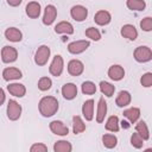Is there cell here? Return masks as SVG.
Masks as SVG:
<instances>
[{
	"mask_svg": "<svg viewBox=\"0 0 152 152\" xmlns=\"http://www.w3.org/2000/svg\"><path fill=\"white\" fill-rule=\"evenodd\" d=\"M39 113L45 116V118H50L52 115H55L58 110V101L56 97L53 96H44L43 99H40L39 104Z\"/></svg>",
	"mask_w": 152,
	"mask_h": 152,
	"instance_id": "obj_1",
	"label": "cell"
},
{
	"mask_svg": "<svg viewBox=\"0 0 152 152\" xmlns=\"http://www.w3.org/2000/svg\"><path fill=\"white\" fill-rule=\"evenodd\" d=\"M50 48L48 45H40L37 51H36V55H34V62L37 65L39 66H43L48 63L49 61V57H50Z\"/></svg>",
	"mask_w": 152,
	"mask_h": 152,
	"instance_id": "obj_2",
	"label": "cell"
},
{
	"mask_svg": "<svg viewBox=\"0 0 152 152\" xmlns=\"http://www.w3.org/2000/svg\"><path fill=\"white\" fill-rule=\"evenodd\" d=\"M133 57L137 62L139 63H145L151 61L152 58V51L148 46H138L134 52H133Z\"/></svg>",
	"mask_w": 152,
	"mask_h": 152,
	"instance_id": "obj_3",
	"label": "cell"
},
{
	"mask_svg": "<svg viewBox=\"0 0 152 152\" xmlns=\"http://www.w3.org/2000/svg\"><path fill=\"white\" fill-rule=\"evenodd\" d=\"M21 115V106L15 100H10L7 104V118L12 121H15Z\"/></svg>",
	"mask_w": 152,
	"mask_h": 152,
	"instance_id": "obj_4",
	"label": "cell"
},
{
	"mask_svg": "<svg viewBox=\"0 0 152 152\" xmlns=\"http://www.w3.org/2000/svg\"><path fill=\"white\" fill-rule=\"evenodd\" d=\"M90 43L89 40H76V42H71L68 45V51L72 55H78L82 53L83 51H86L89 48Z\"/></svg>",
	"mask_w": 152,
	"mask_h": 152,
	"instance_id": "obj_5",
	"label": "cell"
},
{
	"mask_svg": "<svg viewBox=\"0 0 152 152\" xmlns=\"http://www.w3.org/2000/svg\"><path fill=\"white\" fill-rule=\"evenodd\" d=\"M18 58V51L13 46H4L1 50V59L4 63H13Z\"/></svg>",
	"mask_w": 152,
	"mask_h": 152,
	"instance_id": "obj_6",
	"label": "cell"
},
{
	"mask_svg": "<svg viewBox=\"0 0 152 152\" xmlns=\"http://www.w3.org/2000/svg\"><path fill=\"white\" fill-rule=\"evenodd\" d=\"M63 66H64V62H63L62 56L56 55V56L53 57L51 64H50L49 71H50V74H51L52 76L58 77V76H61V74H62V71H63Z\"/></svg>",
	"mask_w": 152,
	"mask_h": 152,
	"instance_id": "obj_7",
	"label": "cell"
},
{
	"mask_svg": "<svg viewBox=\"0 0 152 152\" xmlns=\"http://www.w3.org/2000/svg\"><path fill=\"white\" fill-rule=\"evenodd\" d=\"M70 15L76 21H83L88 17V10L84 6H82V5H76V6L71 7Z\"/></svg>",
	"mask_w": 152,
	"mask_h": 152,
	"instance_id": "obj_8",
	"label": "cell"
},
{
	"mask_svg": "<svg viewBox=\"0 0 152 152\" xmlns=\"http://www.w3.org/2000/svg\"><path fill=\"white\" fill-rule=\"evenodd\" d=\"M50 129L53 134L56 135H61V137H64V135H68L69 133V128L68 126H65L62 121L59 120H53L50 122Z\"/></svg>",
	"mask_w": 152,
	"mask_h": 152,
	"instance_id": "obj_9",
	"label": "cell"
},
{
	"mask_svg": "<svg viewBox=\"0 0 152 152\" xmlns=\"http://www.w3.org/2000/svg\"><path fill=\"white\" fill-rule=\"evenodd\" d=\"M57 17V10L53 5H48L45 7V11H44V15H43V24L44 25H51L55 19Z\"/></svg>",
	"mask_w": 152,
	"mask_h": 152,
	"instance_id": "obj_10",
	"label": "cell"
},
{
	"mask_svg": "<svg viewBox=\"0 0 152 152\" xmlns=\"http://www.w3.org/2000/svg\"><path fill=\"white\" fill-rule=\"evenodd\" d=\"M84 70V65L78 59H71L68 63V72L71 76H80Z\"/></svg>",
	"mask_w": 152,
	"mask_h": 152,
	"instance_id": "obj_11",
	"label": "cell"
},
{
	"mask_svg": "<svg viewBox=\"0 0 152 152\" xmlns=\"http://www.w3.org/2000/svg\"><path fill=\"white\" fill-rule=\"evenodd\" d=\"M94 20H95V23H96L97 25H100V26H104V25H107V24L110 23V20H112V15H110V13H109L108 11L100 10V11H97V12L95 13V15H94Z\"/></svg>",
	"mask_w": 152,
	"mask_h": 152,
	"instance_id": "obj_12",
	"label": "cell"
},
{
	"mask_svg": "<svg viewBox=\"0 0 152 152\" xmlns=\"http://www.w3.org/2000/svg\"><path fill=\"white\" fill-rule=\"evenodd\" d=\"M2 77L5 81H13V80H19L23 77L21 71L18 68H6L2 71Z\"/></svg>",
	"mask_w": 152,
	"mask_h": 152,
	"instance_id": "obj_13",
	"label": "cell"
},
{
	"mask_svg": "<svg viewBox=\"0 0 152 152\" xmlns=\"http://www.w3.org/2000/svg\"><path fill=\"white\" fill-rule=\"evenodd\" d=\"M120 33H121V36H122L124 38H127V39H129V40H135L137 37H138V31H137V28H135L133 25H131V24L124 25V26L121 27Z\"/></svg>",
	"mask_w": 152,
	"mask_h": 152,
	"instance_id": "obj_14",
	"label": "cell"
},
{
	"mask_svg": "<svg viewBox=\"0 0 152 152\" xmlns=\"http://www.w3.org/2000/svg\"><path fill=\"white\" fill-rule=\"evenodd\" d=\"M5 37H6L7 40L13 42V43H17V42H20L23 39V33L17 27H8L5 31Z\"/></svg>",
	"mask_w": 152,
	"mask_h": 152,
	"instance_id": "obj_15",
	"label": "cell"
},
{
	"mask_svg": "<svg viewBox=\"0 0 152 152\" xmlns=\"http://www.w3.org/2000/svg\"><path fill=\"white\" fill-rule=\"evenodd\" d=\"M62 95L65 100H72L77 95V87L74 83H66L62 87Z\"/></svg>",
	"mask_w": 152,
	"mask_h": 152,
	"instance_id": "obj_16",
	"label": "cell"
},
{
	"mask_svg": "<svg viewBox=\"0 0 152 152\" xmlns=\"http://www.w3.org/2000/svg\"><path fill=\"white\" fill-rule=\"evenodd\" d=\"M25 11H26V14H27L30 18L36 19V18H38L39 14H40V4L37 2V1H31V2H28V4L26 5Z\"/></svg>",
	"mask_w": 152,
	"mask_h": 152,
	"instance_id": "obj_17",
	"label": "cell"
},
{
	"mask_svg": "<svg viewBox=\"0 0 152 152\" xmlns=\"http://www.w3.org/2000/svg\"><path fill=\"white\" fill-rule=\"evenodd\" d=\"M108 76L113 81H120L125 76V70L121 65H112L108 69Z\"/></svg>",
	"mask_w": 152,
	"mask_h": 152,
	"instance_id": "obj_18",
	"label": "cell"
},
{
	"mask_svg": "<svg viewBox=\"0 0 152 152\" xmlns=\"http://www.w3.org/2000/svg\"><path fill=\"white\" fill-rule=\"evenodd\" d=\"M7 90L10 91V94H12L15 97H23L26 94V88L24 84L20 83H11L7 86Z\"/></svg>",
	"mask_w": 152,
	"mask_h": 152,
	"instance_id": "obj_19",
	"label": "cell"
},
{
	"mask_svg": "<svg viewBox=\"0 0 152 152\" xmlns=\"http://www.w3.org/2000/svg\"><path fill=\"white\" fill-rule=\"evenodd\" d=\"M82 114L83 116L86 118L87 121H91L93 120V116H94V101L90 99V100H87L83 106H82Z\"/></svg>",
	"mask_w": 152,
	"mask_h": 152,
	"instance_id": "obj_20",
	"label": "cell"
},
{
	"mask_svg": "<svg viewBox=\"0 0 152 152\" xmlns=\"http://www.w3.org/2000/svg\"><path fill=\"white\" fill-rule=\"evenodd\" d=\"M131 100H132L131 94H129L128 91H126V90H121V91L118 94V96H116L115 103H116L118 107H121V108H122V107L128 106V104L131 103Z\"/></svg>",
	"mask_w": 152,
	"mask_h": 152,
	"instance_id": "obj_21",
	"label": "cell"
},
{
	"mask_svg": "<svg viewBox=\"0 0 152 152\" xmlns=\"http://www.w3.org/2000/svg\"><path fill=\"white\" fill-rule=\"evenodd\" d=\"M107 114V102L104 101V97H101L99 100L97 104V114H96V121L101 124L104 120V116Z\"/></svg>",
	"mask_w": 152,
	"mask_h": 152,
	"instance_id": "obj_22",
	"label": "cell"
},
{
	"mask_svg": "<svg viewBox=\"0 0 152 152\" xmlns=\"http://www.w3.org/2000/svg\"><path fill=\"white\" fill-rule=\"evenodd\" d=\"M56 33H64V34H72L74 27L69 21H61L55 26Z\"/></svg>",
	"mask_w": 152,
	"mask_h": 152,
	"instance_id": "obj_23",
	"label": "cell"
},
{
	"mask_svg": "<svg viewBox=\"0 0 152 152\" xmlns=\"http://www.w3.org/2000/svg\"><path fill=\"white\" fill-rule=\"evenodd\" d=\"M124 116L127 118L131 124H134L138 121V119L140 116V109L137 107H131V108L124 110Z\"/></svg>",
	"mask_w": 152,
	"mask_h": 152,
	"instance_id": "obj_24",
	"label": "cell"
},
{
	"mask_svg": "<svg viewBox=\"0 0 152 152\" xmlns=\"http://www.w3.org/2000/svg\"><path fill=\"white\" fill-rule=\"evenodd\" d=\"M72 131L75 134H78V133H82L86 131V125H84L83 120L81 119V116H78V115L72 116Z\"/></svg>",
	"mask_w": 152,
	"mask_h": 152,
	"instance_id": "obj_25",
	"label": "cell"
},
{
	"mask_svg": "<svg viewBox=\"0 0 152 152\" xmlns=\"http://www.w3.org/2000/svg\"><path fill=\"white\" fill-rule=\"evenodd\" d=\"M71 150H72V146L66 140H58L53 145L55 152H71Z\"/></svg>",
	"mask_w": 152,
	"mask_h": 152,
	"instance_id": "obj_26",
	"label": "cell"
},
{
	"mask_svg": "<svg viewBox=\"0 0 152 152\" xmlns=\"http://www.w3.org/2000/svg\"><path fill=\"white\" fill-rule=\"evenodd\" d=\"M135 131L137 133L140 134V137L144 139V140H147L150 138V132H148V128H147V125L145 121H138L137 125H135Z\"/></svg>",
	"mask_w": 152,
	"mask_h": 152,
	"instance_id": "obj_27",
	"label": "cell"
},
{
	"mask_svg": "<svg viewBox=\"0 0 152 152\" xmlns=\"http://www.w3.org/2000/svg\"><path fill=\"white\" fill-rule=\"evenodd\" d=\"M100 90L102 94H104L107 97H112L114 91H115V87L113 84H110L109 82L106 81H101L100 82Z\"/></svg>",
	"mask_w": 152,
	"mask_h": 152,
	"instance_id": "obj_28",
	"label": "cell"
},
{
	"mask_svg": "<svg viewBox=\"0 0 152 152\" xmlns=\"http://www.w3.org/2000/svg\"><path fill=\"white\" fill-rule=\"evenodd\" d=\"M106 129L109 131V132H118L120 129V126H119V118L116 115H112L109 116V119L107 120V124H106Z\"/></svg>",
	"mask_w": 152,
	"mask_h": 152,
	"instance_id": "obj_29",
	"label": "cell"
},
{
	"mask_svg": "<svg viewBox=\"0 0 152 152\" xmlns=\"http://www.w3.org/2000/svg\"><path fill=\"white\" fill-rule=\"evenodd\" d=\"M126 5L132 11H142L146 7V2L144 0H127Z\"/></svg>",
	"mask_w": 152,
	"mask_h": 152,
	"instance_id": "obj_30",
	"label": "cell"
},
{
	"mask_svg": "<svg viewBox=\"0 0 152 152\" xmlns=\"http://www.w3.org/2000/svg\"><path fill=\"white\" fill-rule=\"evenodd\" d=\"M102 142L107 148H113L118 144V138L113 134H104L102 137Z\"/></svg>",
	"mask_w": 152,
	"mask_h": 152,
	"instance_id": "obj_31",
	"label": "cell"
},
{
	"mask_svg": "<svg viewBox=\"0 0 152 152\" xmlns=\"http://www.w3.org/2000/svg\"><path fill=\"white\" fill-rule=\"evenodd\" d=\"M96 91V86L90 82V81H86L82 83V93L86 95H93Z\"/></svg>",
	"mask_w": 152,
	"mask_h": 152,
	"instance_id": "obj_32",
	"label": "cell"
},
{
	"mask_svg": "<svg viewBox=\"0 0 152 152\" xmlns=\"http://www.w3.org/2000/svg\"><path fill=\"white\" fill-rule=\"evenodd\" d=\"M51 86H52V81H51V78H49V77H42V78L38 81V88H39V90H42V91L49 90V89L51 88Z\"/></svg>",
	"mask_w": 152,
	"mask_h": 152,
	"instance_id": "obj_33",
	"label": "cell"
},
{
	"mask_svg": "<svg viewBox=\"0 0 152 152\" xmlns=\"http://www.w3.org/2000/svg\"><path fill=\"white\" fill-rule=\"evenodd\" d=\"M144 141H145V140L140 137L139 133H133L132 137H131V144H132V146L135 147V148H141L142 145H144Z\"/></svg>",
	"mask_w": 152,
	"mask_h": 152,
	"instance_id": "obj_34",
	"label": "cell"
},
{
	"mask_svg": "<svg viewBox=\"0 0 152 152\" xmlns=\"http://www.w3.org/2000/svg\"><path fill=\"white\" fill-rule=\"evenodd\" d=\"M86 36L93 40H100L101 39V33L97 28L95 27H89L86 30Z\"/></svg>",
	"mask_w": 152,
	"mask_h": 152,
	"instance_id": "obj_35",
	"label": "cell"
},
{
	"mask_svg": "<svg viewBox=\"0 0 152 152\" xmlns=\"http://www.w3.org/2000/svg\"><path fill=\"white\" fill-rule=\"evenodd\" d=\"M140 27L141 30L146 31V32H150L152 30V18L151 17H146L144 18L141 21H140Z\"/></svg>",
	"mask_w": 152,
	"mask_h": 152,
	"instance_id": "obj_36",
	"label": "cell"
},
{
	"mask_svg": "<svg viewBox=\"0 0 152 152\" xmlns=\"http://www.w3.org/2000/svg\"><path fill=\"white\" fill-rule=\"evenodd\" d=\"M140 83H141V86H144L146 88H150L152 86V72L144 74L140 78Z\"/></svg>",
	"mask_w": 152,
	"mask_h": 152,
	"instance_id": "obj_37",
	"label": "cell"
},
{
	"mask_svg": "<svg viewBox=\"0 0 152 152\" xmlns=\"http://www.w3.org/2000/svg\"><path fill=\"white\" fill-rule=\"evenodd\" d=\"M30 151L31 152H46L48 151V147H46V145L39 142V144H33L31 146Z\"/></svg>",
	"mask_w": 152,
	"mask_h": 152,
	"instance_id": "obj_38",
	"label": "cell"
},
{
	"mask_svg": "<svg viewBox=\"0 0 152 152\" xmlns=\"http://www.w3.org/2000/svg\"><path fill=\"white\" fill-rule=\"evenodd\" d=\"M6 1H7V4H8L10 6H12V7H17V6H19V5L21 4L23 0H6Z\"/></svg>",
	"mask_w": 152,
	"mask_h": 152,
	"instance_id": "obj_39",
	"label": "cell"
},
{
	"mask_svg": "<svg viewBox=\"0 0 152 152\" xmlns=\"http://www.w3.org/2000/svg\"><path fill=\"white\" fill-rule=\"evenodd\" d=\"M5 102V91L2 88H0V106Z\"/></svg>",
	"mask_w": 152,
	"mask_h": 152,
	"instance_id": "obj_40",
	"label": "cell"
},
{
	"mask_svg": "<svg viewBox=\"0 0 152 152\" xmlns=\"http://www.w3.org/2000/svg\"><path fill=\"white\" fill-rule=\"evenodd\" d=\"M121 126H122V128H128V127H129V125H128L127 121H122V122H121Z\"/></svg>",
	"mask_w": 152,
	"mask_h": 152,
	"instance_id": "obj_41",
	"label": "cell"
}]
</instances>
